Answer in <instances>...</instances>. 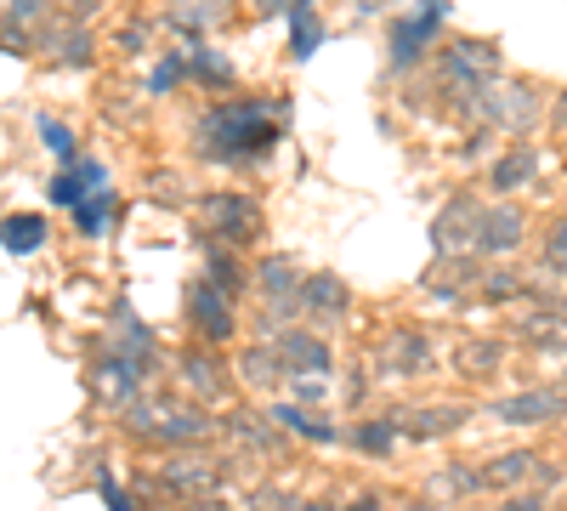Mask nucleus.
I'll use <instances>...</instances> for the list:
<instances>
[{
	"label": "nucleus",
	"instance_id": "obj_1",
	"mask_svg": "<svg viewBox=\"0 0 567 511\" xmlns=\"http://www.w3.org/2000/svg\"><path fill=\"white\" fill-rule=\"evenodd\" d=\"M272 143H278V120L261 103H227L205 120L210 160H261Z\"/></svg>",
	"mask_w": 567,
	"mask_h": 511
},
{
	"label": "nucleus",
	"instance_id": "obj_2",
	"mask_svg": "<svg viewBox=\"0 0 567 511\" xmlns=\"http://www.w3.org/2000/svg\"><path fill=\"white\" fill-rule=\"evenodd\" d=\"M523 234H528V222H523V211H511V205H488L477 216V251H488V256L516 251V245H523Z\"/></svg>",
	"mask_w": 567,
	"mask_h": 511
},
{
	"label": "nucleus",
	"instance_id": "obj_3",
	"mask_svg": "<svg viewBox=\"0 0 567 511\" xmlns=\"http://www.w3.org/2000/svg\"><path fill=\"white\" fill-rule=\"evenodd\" d=\"M437 23H443V0H432V7H425L414 23H392V69L398 74L420 63V45L437 34Z\"/></svg>",
	"mask_w": 567,
	"mask_h": 511
},
{
	"label": "nucleus",
	"instance_id": "obj_4",
	"mask_svg": "<svg viewBox=\"0 0 567 511\" xmlns=\"http://www.w3.org/2000/svg\"><path fill=\"white\" fill-rule=\"evenodd\" d=\"M477 205H471V200H454L437 222H432V245L449 256V251H460V245H477Z\"/></svg>",
	"mask_w": 567,
	"mask_h": 511
},
{
	"label": "nucleus",
	"instance_id": "obj_5",
	"mask_svg": "<svg viewBox=\"0 0 567 511\" xmlns=\"http://www.w3.org/2000/svg\"><path fill=\"white\" fill-rule=\"evenodd\" d=\"M205 216H210L216 234H227V239H250V234H256V205L239 200V194H216V200H205Z\"/></svg>",
	"mask_w": 567,
	"mask_h": 511
},
{
	"label": "nucleus",
	"instance_id": "obj_6",
	"mask_svg": "<svg viewBox=\"0 0 567 511\" xmlns=\"http://www.w3.org/2000/svg\"><path fill=\"white\" fill-rule=\"evenodd\" d=\"M194 324H205L210 341H227L233 336V313H227V290L221 285H194V302H187Z\"/></svg>",
	"mask_w": 567,
	"mask_h": 511
},
{
	"label": "nucleus",
	"instance_id": "obj_7",
	"mask_svg": "<svg viewBox=\"0 0 567 511\" xmlns=\"http://www.w3.org/2000/svg\"><path fill=\"white\" fill-rule=\"evenodd\" d=\"M494 415L511 421V427L516 421H556V415H567V398L561 392H523V398H505Z\"/></svg>",
	"mask_w": 567,
	"mask_h": 511
},
{
	"label": "nucleus",
	"instance_id": "obj_8",
	"mask_svg": "<svg viewBox=\"0 0 567 511\" xmlns=\"http://www.w3.org/2000/svg\"><path fill=\"white\" fill-rule=\"evenodd\" d=\"M256 285H261V296H272V302H301V273L284 262V256H272V262L256 267Z\"/></svg>",
	"mask_w": 567,
	"mask_h": 511
},
{
	"label": "nucleus",
	"instance_id": "obj_9",
	"mask_svg": "<svg viewBox=\"0 0 567 511\" xmlns=\"http://www.w3.org/2000/svg\"><path fill=\"white\" fill-rule=\"evenodd\" d=\"M103 182H109V171H103L97 160H85L74 176H58V182H52V200L74 211V205H85V188H103Z\"/></svg>",
	"mask_w": 567,
	"mask_h": 511
},
{
	"label": "nucleus",
	"instance_id": "obj_10",
	"mask_svg": "<svg viewBox=\"0 0 567 511\" xmlns=\"http://www.w3.org/2000/svg\"><path fill=\"white\" fill-rule=\"evenodd\" d=\"M318 45H323V29H318L307 0H296V7H290V52H296V63H307Z\"/></svg>",
	"mask_w": 567,
	"mask_h": 511
},
{
	"label": "nucleus",
	"instance_id": "obj_11",
	"mask_svg": "<svg viewBox=\"0 0 567 511\" xmlns=\"http://www.w3.org/2000/svg\"><path fill=\"white\" fill-rule=\"evenodd\" d=\"M301 307H312V313H341V307H347V285H341L336 273H312L307 290H301Z\"/></svg>",
	"mask_w": 567,
	"mask_h": 511
},
{
	"label": "nucleus",
	"instance_id": "obj_12",
	"mask_svg": "<svg viewBox=\"0 0 567 511\" xmlns=\"http://www.w3.org/2000/svg\"><path fill=\"white\" fill-rule=\"evenodd\" d=\"M534 171H539V154H534V149H511V154L494 165V188H499V194H511V188H523V182H528Z\"/></svg>",
	"mask_w": 567,
	"mask_h": 511
},
{
	"label": "nucleus",
	"instance_id": "obj_13",
	"mask_svg": "<svg viewBox=\"0 0 567 511\" xmlns=\"http://www.w3.org/2000/svg\"><path fill=\"white\" fill-rule=\"evenodd\" d=\"M0 239H7V251L29 256V251L45 245V222L40 216H12V222H0Z\"/></svg>",
	"mask_w": 567,
	"mask_h": 511
},
{
	"label": "nucleus",
	"instance_id": "obj_14",
	"mask_svg": "<svg viewBox=\"0 0 567 511\" xmlns=\"http://www.w3.org/2000/svg\"><path fill=\"white\" fill-rule=\"evenodd\" d=\"M278 352L290 358V364H301V369H329V352H323L318 341H307L301 330H290V336H284V341H278Z\"/></svg>",
	"mask_w": 567,
	"mask_h": 511
},
{
	"label": "nucleus",
	"instance_id": "obj_15",
	"mask_svg": "<svg viewBox=\"0 0 567 511\" xmlns=\"http://www.w3.org/2000/svg\"><path fill=\"white\" fill-rule=\"evenodd\" d=\"M40 136L52 143V154H58L63 165H74V160H80V154H74V131H63L58 120H40Z\"/></svg>",
	"mask_w": 567,
	"mask_h": 511
},
{
	"label": "nucleus",
	"instance_id": "obj_16",
	"mask_svg": "<svg viewBox=\"0 0 567 511\" xmlns=\"http://www.w3.org/2000/svg\"><path fill=\"white\" fill-rule=\"evenodd\" d=\"M74 216H80L85 234H97V227L114 216V194H103V188H97V205H74Z\"/></svg>",
	"mask_w": 567,
	"mask_h": 511
},
{
	"label": "nucleus",
	"instance_id": "obj_17",
	"mask_svg": "<svg viewBox=\"0 0 567 511\" xmlns=\"http://www.w3.org/2000/svg\"><path fill=\"white\" fill-rule=\"evenodd\" d=\"M194 74H199V80H210V85H233V69H227L216 52H199V58H194Z\"/></svg>",
	"mask_w": 567,
	"mask_h": 511
},
{
	"label": "nucleus",
	"instance_id": "obj_18",
	"mask_svg": "<svg viewBox=\"0 0 567 511\" xmlns=\"http://www.w3.org/2000/svg\"><path fill=\"white\" fill-rule=\"evenodd\" d=\"M182 369H187V381H194L199 392H216V387H221V369H216V364H199V358H187Z\"/></svg>",
	"mask_w": 567,
	"mask_h": 511
},
{
	"label": "nucleus",
	"instance_id": "obj_19",
	"mask_svg": "<svg viewBox=\"0 0 567 511\" xmlns=\"http://www.w3.org/2000/svg\"><path fill=\"white\" fill-rule=\"evenodd\" d=\"M545 262H550V267H561V262H567V222H556V227H550V251H545Z\"/></svg>",
	"mask_w": 567,
	"mask_h": 511
},
{
	"label": "nucleus",
	"instance_id": "obj_20",
	"mask_svg": "<svg viewBox=\"0 0 567 511\" xmlns=\"http://www.w3.org/2000/svg\"><path fill=\"white\" fill-rule=\"evenodd\" d=\"M528 467H534V460H528V454H511V460H499V467H494V472H499V478L511 483V478H523Z\"/></svg>",
	"mask_w": 567,
	"mask_h": 511
},
{
	"label": "nucleus",
	"instance_id": "obj_21",
	"mask_svg": "<svg viewBox=\"0 0 567 511\" xmlns=\"http://www.w3.org/2000/svg\"><path fill=\"white\" fill-rule=\"evenodd\" d=\"M176 80H182V69H176V58H165V69L154 74V91H171Z\"/></svg>",
	"mask_w": 567,
	"mask_h": 511
},
{
	"label": "nucleus",
	"instance_id": "obj_22",
	"mask_svg": "<svg viewBox=\"0 0 567 511\" xmlns=\"http://www.w3.org/2000/svg\"><path fill=\"white\" fill-rule=\"evenodd\" d=\"M103 500H109V511H131V500H125V494H120V489H114V483H109V489H103Z\"/></svg>",
	"mask_w": 567,
	"mask_h": 511
},
{
	"label": "nucleus",
	"instance_id": "obj_23",
	"mask_svg": "<svg viewBox=\"0 0 567 511\" xmlns=\"http://www.w3.org/2000/svg\"><path fill=\"white\" fill-rule=\"evenodd\" d=\"M12 7H18V12H29V18H34V12H40V0H12Z\"/></svg>",
	"mask_w": 567,
	"mask_h": 511
}]
</instances>
